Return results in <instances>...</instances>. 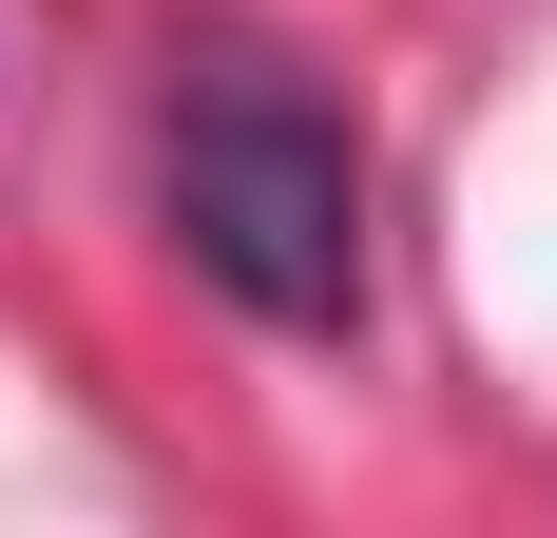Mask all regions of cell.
Returning <instances> with one entry per match:
<instances>
[{
    "label": "cell",
    "instance_id": "6da1fadb",
    "mask_svg": "<svg viewBox=\"0 0 557 538\" xmlns=\"http://www.w3.org/2000/svg\"><path fill=\"white\" fill-rule=\"evenodd\" d=\"M154 212L173 250L212 269L250 327H288V346H327V327H366V135H346L288 58L212 39V58H173V97H154Z\"/></svg>",
    "mask_w": 557,
    "mask_h": 538
}]
</instances>
